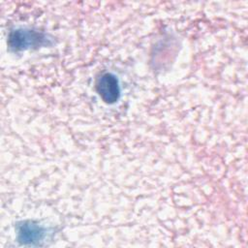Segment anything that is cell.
I'll return each mask as SVG.
<instances>
[{"mask_svg":"<svg viewBox=\"0 0 248 248\" xmlns=\"http://www.w3.org/2000/svg\"><path fill=\"white\" fill-rule=\"evenodd\" d=\"M97 91L105 102L114 103L120 93L117 78L109 73L102 75L97 81Z\"/></svg>","mask_w":248,"mask_h":248,"instance_id":"6da1fadb","label":"cell"},{"mask_svg":"<svg viewBox=\"0 0 248 248\" xmlns=\"http://www.w3.org/2000/svg\"><path fill=\"white\" fill-rule=\"evenodd\" d=\"M43 40L44 37L42 34L25 29L14 31L10 35V45L16 49H22L30 47L31 46L40 45Z\"/></svg>","mask_w":248,"mask_h":248,"instance_id":"7a4b0ae2","label":"cell"},{"mask_svg":"<svg viewBox=\"0 0 248 248\" xmlns=\"http://www.w3.org/2000/svg\"><path fill=\"white\" fill-rule=\"evenodd\" d=\"M19 234H20V237L22 240L32 242V241L41 239L43 232H42L41 228L36 227L34 225H24L21 228Z\"/></svg>","mask_w":248,"mask_h":248,"instance_id":"3957f363","label":"cell"}]
</instances>
